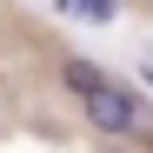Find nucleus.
Segmentation results:
<instances>
[{"label": "nucleus", "mask_w": 153, "mask_h": 153, "mask_svg": "<svg viewBox=\"0 0 153 153\" xmlns=\"http://www.w3.org/2000/svg\"><path fill=\"white\" fill-rule=\"evenodd\" d=\"M60 13H80V20H113L120 7H113V0H60Z\"/></svg>", "instance_id": "obj_3"}, {"label": "nucleus", "mask_w": 153, "mask_h": 153, "mask_svg": "<svg viewBox=\"0 0 153 153\" xmlns=\"http://www.w3.org/2000/svg\"><path fill=\"white\" fill-rule=\"evenodd\" d=\"M113 7H120V0H113Z\"/></svg>", "instance_id": "obj_4"}, {"label": "nucleus", "mask_w": 153, "mask_h": 153, "mask_svg": "<svg viewBox=\"0 0 153 153\" xmlns=\"http://www.w3.org/2000/svg\"><path fill=\"white\" fill-rule=\"evenodd\" d=\"M67 87H73V93H80V100H93V93H100V87H107V80H100V73H93L87 60H73V67H67Z\"/></svg>", "instance_id": "obj_2"}, {"label": "nucleus", "mask_w": 153, "mask_h": 153, "mask_svg": "<svg viewBox=\"0 0 153 153\" xmlns=\"http://www.w3.org/2000/svg\"><path fill=\"white\" fill-rule=\"evenodd\" d=\"M87 113H93V126H100V133H133V126H140L133 93H120V87H100V93L87 100Z\"/></svg>", "instance_id": "obj_1"}]
</instances>
